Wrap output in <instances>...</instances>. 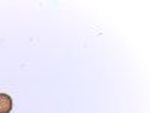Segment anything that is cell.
<instances>
[{
  "label": "cell",
  "mask_w": 150,
  "mask_h": 113,
  "mask_svg": "<svg viewBox=\"0 0 150 113\" xmlns=\"http://www.w3.org/2000/svg\"><path fill=\"white\" fill-rule=\"evenodd\" d=\"M12 98L6 94H0V113H11L12 110Z\"/></svg>",
  "instance_id": "1"
}]
</instances>
